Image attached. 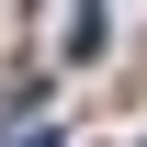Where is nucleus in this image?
I'll use <instances>...</instances> for the list:
<instances>
[{"label":"nucleus","mask_w":147,"mask_h":147,"mask_svg":"<svg viewBox=\"0 0 147 147\" xmlns=\"http://www.w3.org/2000/svg\"><path fill=\"white\" fill-rule=\"evenodd\" d=\"M68 57H102V0H79V11H68Z\"/></svg>","instance_id":"nucleus-1"}]
</instances>
